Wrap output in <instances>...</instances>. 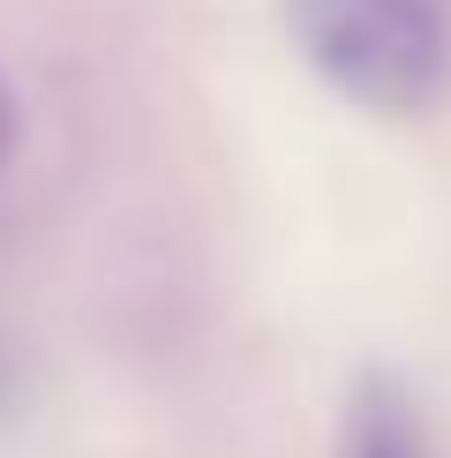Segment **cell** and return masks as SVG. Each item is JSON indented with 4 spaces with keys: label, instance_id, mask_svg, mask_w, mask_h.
Returning <instances> with one entry per match:
<instances>
[{
    "label": "cell",
    "instance_id": "cell-2",
    "mask_svg": "<svg viewBox=\"0 0 451 458\" xmlns=\"http://www.w3.org/2000/svg\"><path fill=\"white\" fill-rule=\"evenodd\" d=\"M338 458H429V428H421L413 398L391 384V376H369V384L353 391Z\"/></svg>",
    "mask_w": 451,
    "mask_h": 458
},
{
    "label": "cell",
    "instance_id": "cell-1",
    "mask_svg": "<svg viewBox=\"0 0 451 458\" xmlns=\"http://www.w3.org/2000/svg\"><path fill=\"white\" fill-rule=\"evenodd\" d=\"M286 38L362 113L421 121L451 98V0H286Z\"/></svg>",
    "mask_w": 451,
    "mask_h": 458
}]
</instances>
